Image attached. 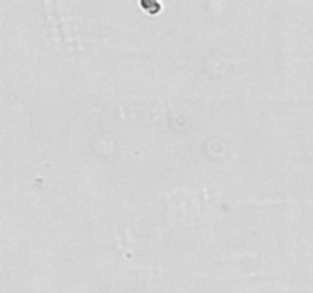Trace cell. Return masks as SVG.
I'll use <instances>...</instances> for the list:
<instances>
[{"label":"cell","mask_w":313,"mask_h":293,"mask_svg":"<svg viewBox=\"0 0 313 293\" xmlns=\"http://www.w3.org/2000/svg\"><path fill=\"white\" fill-rule=\"evenodd\" d=\"M141 8L144 11H147L148 14H152V16H156L160 12L162 9V5L159 0H141Z\"/></svg>","instance_id":"6da1fadb"}]
</instances>
